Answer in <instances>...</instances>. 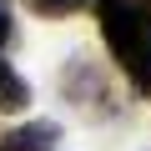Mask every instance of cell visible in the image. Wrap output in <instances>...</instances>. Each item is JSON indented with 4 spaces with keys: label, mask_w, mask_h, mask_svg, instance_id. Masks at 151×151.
I'll return each mask as SVG.
<instances>
[{
    "label": "cell",
    "mask_w": 151,
    "mask_h": 151,
    "mask_svg": "<svg viewBox=\"0 0 151 151\" xmlns=\"http://www.w3.org/2000/svg\"><path fill=\"white\" fill-rule=\"evenodd\" d=\"M101 35H106V45L126 65H136L141 55H151V40L141 30V15H136L131 0H101Z\"/></svg>",
    "instance_id": "obj_1"
},
{
    "label": "cell",
    "mask_w": 151,
    "mask_h": 151,
    "mask_svg": "<svg viewBox=\"0 0 151 151\" xmlns=\"http://www.w3.org/2000/svg\"><path fill=\"white\" fill-rule=\"evenodd\" d=\"M55 141H60L55 121H30V126H20V131L5 136V151H50Z\"/></svg>",
    "instance_id": "obj_2"
},
{
    "label": "cell",
    "mask_w": 151,
    "mask_h": 151,
    "mask_svg": "<svg viewBox=\"0 0 151 151\" xmlns=\"http://www.w3.org/2000/svg\"><path fill=\"white\" fill-rule=\"evenodd\" d=\"M30 106V86L10 70V60H0V111H25Z\"/></svg>",
    "instance_id": "obj_3"
},
{
    "label": "cell",
    "mask_w": 151,
    "mask_h": 151,
    "mask_svg": "<svg viewBox=\"0 0 151 151\" xmlns=\"http://www.w3.org/2000/svg\"><path fill=\"white\" fill-rule=\"evenodd\" d=\"M81 5H91V0H30V10H40V15H65V10H81Z\"/></svg>",
    "instance_id": "obj_4"
},
{
    "label": "cell",
    "mask_w": 151,
    "mask_h": 151,
    "mask_svg": "<svg viewBox=\"0 0 151 151\" xmlns=\"http://www.w3.org/2000/svg\"><path fill=\"white\" fill-rule=\"evenodd\" d=\"M131 76H136V91H141V96H151V55H141V60L131 65Z\"/></svg>",
    "instance_id": "obj_5"
},
{
    "label": "cell",
    "mask_w": 151,
    "mask_h": 151,
    "mask_svg": "<svg viewBox=\"0 0 151 151\" xmlns=\"http://www.w3.org/2000/svg\"><path fill=\"white\" fill-rule=\"evenodd\" d=\"M5 40H10V10L0 5V45H5Z\"/></svg>",
    "instance_id": "obj_6"
}]
</instances>
